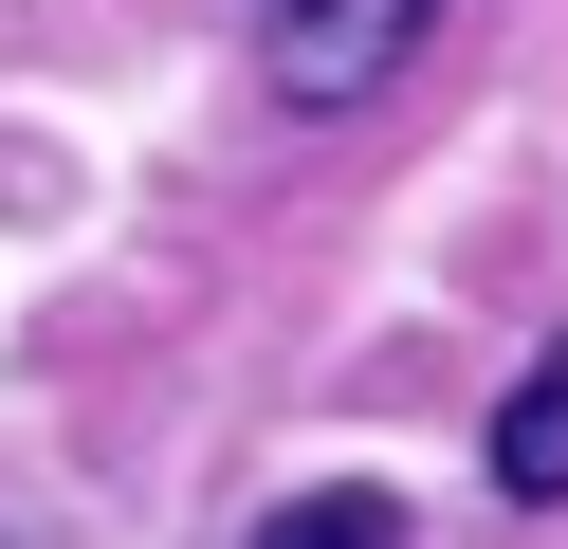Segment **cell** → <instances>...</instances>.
I'll use <instances>...</instances> for the list:
<instances>
[{
    "instance_id": "6da1fadb",
    "label": "cell",
    "mask_w": 568,
    "mask_h": 549,
    "mask_svg": "<svg viewBox=\"0 0 568 549\" xmlns=\"http://www.w3.org/2000/svg\"><path fill=\"white\" fill-rule=\"evenodd\" d=\"M422 19H440V0H257V55H275L294 110H367L385 73L422 55Z\"/></svg>"
},
{
    "instance_id": "7a4b0ae2",
    "label": "cell",
    "mask_w": 568,
    "mask_h": 549,
    "mask_svg": "<svg viewBox=\"0 0 568 549\" xmlns=\"http://www.w3.org/2000/svg\"><path fill=\"white\" fill-rule=\"evenodd\" d=\"M477 458H495V495H514V512H568V329L514 366V403H495Z\"/></svg>"
},
{
    "instance_id": "3957f363",
    "label": "cell",
    "mask_w": 568,
    "mask_h": 549,
    "mask_svg": "<svg viewBox=\"0 0 568 549\" xmlns=\"http://www.w3.org/2000/svg\"><path fill=\"white\" fill-rule=\"evenodd\" d=\"M257 549H422V531H404V495H367V476H331V495H294V512H275Z\"/></svg>"
}]
</instances>
